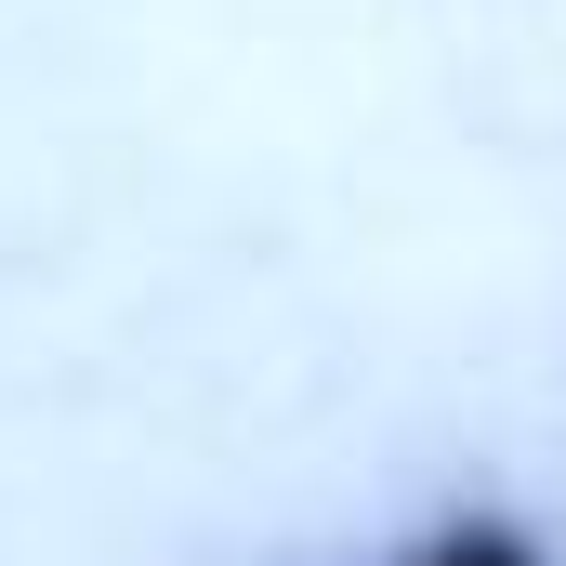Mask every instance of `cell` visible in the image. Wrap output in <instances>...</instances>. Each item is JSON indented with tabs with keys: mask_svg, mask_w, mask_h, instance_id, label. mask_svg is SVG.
<instances>
[{
	"mask_svg": "<svg viewBox=\"0 0 566 566\" xmlns=\"http://www.w3.org/2000/svg\"><path fill=\"white\" fill-rule=\"evenodd\" d=\"M382 566H554V554H541V527H514V514H434L422 541H396Z\"/></svg>",
	"mask_w": 566,
	"mask_h": 566,
	"instance_id": "6da1fadb",
	"label": "cell"
}]
</instances>
